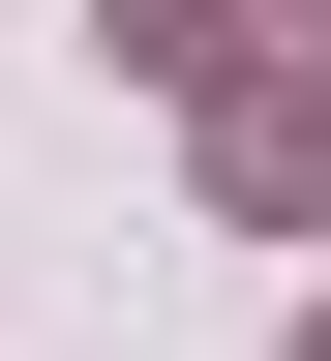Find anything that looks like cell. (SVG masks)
<instances>
[{
	"label": "cell",
	"mask_w": 331,
	"mask_h": 361,
	"mask_svg": "<svg viewBox=\"0 0 331 361\" xmlns=\"http://www.w3.org/2000/svg\"><path fill=\"white\" fill-rule=\"evenodd\" d=\"M211 180H241V211H331V90L241 61V90H211Z\"/></svg>",
	"instance_id": "obj_1"
},
{
	"label": "cell",
	"mask_w": 331,
	"mask_h": 361,
	"mask_svg": "<svg viewBox=\"0 0 331 361\" xmlns=\"http://www.w3.org/2000/svg\"><path fill=\"white\" fill-rule=\"evenodd\" d=\"M301 361H331V331H301Z\"/></svg>",
	"instance_id": "obj_3"
},
{
	"label": "cell",
	"mask_w": 331,
	"mask_h": 361,
	"mask_svg": "<svg viewBox=\"0 0 331 361\" xmlns=\"http://www.w3.org/2000/svg\"><path fill=\"white\" fill-rule=\"evenodd\" d=\"M121 61H181V90H241V61H271V0H121Z\"/></svg>",
	"instance_id": "obj_2"
}]
</instances>
